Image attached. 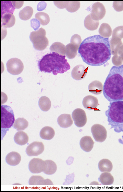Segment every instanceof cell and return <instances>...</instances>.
<instances>
[{"mask_svg":"<svg viewBox=\"0 0 123 192\" xmlns=\"http://www.w3.org/2000/svg\"><path fill=\"white\" fill-rule=\"evenodd\" d=\"M57 122L61 127L64 128L70 127L73 123L71 115L68 114L61 115L58 117Z\"/></svg>","mask_w":123,"mask_h":192,"instance_id":"obj_16","label":"cell"},{"mask_svg":"<svg viewBox=\"0 0 123 192\" xmlns=\"http://www.w3.org/2000/svg\"><path fill=\"white\" fill-rule=\"evenodd\" d=\"M88 89L91 93L96 95L100 94L102 91L100 82L96 80L92 82L89 84Z\"/></svg>","mask_w":123,"mask_h":192,"instance_id":"obj_32","label":"cell"},{"mask_svg":"<svg viewBox=\"0 0 123 192\" xmlns=\"http://www.w3.org/2000/svg\"><path fill=\"white\" fill-rule=\"evenodd\" d=\"M46 167V163L41 159L34 158L30 161L28 168L30 171L32 173L37 174L43 172Z\"/></svg>","mask_w":123,"mask_h":192,"instance_id":"obj_9","label":"cell"},{"mask_svg":"<svg viewBox=\"0 0 123 192\" xmlns=\"http://www.w3.org/2000/svg\"><path fill=\"white\" fill-rule=\"evenodd\" d=\"M12 4L15 8L19 9L20 8L23 6L24 1H12Z\"/></svg>","mask_w":123,"mask_h":192,"instance_id":"obj_43","label":"cell"},{"mask_svg":"<svg viewBox=\"0 0 123 192\" xmlns=\"http://www.w3.org/2000/svg\"><path fill=\"white\" fill-rule=\"evenodd\" d=\"M91 131L93 136L97 142H102L106 139L107 132L105 128L99 124H95L91 128Z\"/></svg>","mask_w":123,"mask_h":192,"instance_id":"obj_8","label":"cell"},{"mask_svg":"<svg viewBox=\"0 0 123 192\" xmlns=\"http://www.w3.org/2000/svg\"><path fill=\"white\" fill-rule=\"evenodd\" d=\"M105 112L110 129L117 133L123 132V101L111 102Z\"/></svg>","mask_w":123,"mask_h":192,"instance_id":"obj_4","label":"cell"},{"mask_svg":"<svg viewBox=\"0 0 123 192\" xmlns=\"http://www.w3.org/2000/svg\"><path fill=\"white\" fill-rule=\"evenodd\" d=\"M46 34L45 31L42 28L31 33L30 39L35 49L42 51L46 48L48 45L49 41L45 36Z\"/></svg>","mask_w":123,"mask_h":192,"instance_id":"obj_5","label":"cell"},{"mask_svg":"<svg viewBox=\"0 0 123 192\" xmlns=\"http://www.w3.org/2000/svg\"><path fill=\"white\" fill-rule=\"evenodd\" d=\"M84 24L85 27L87 29L90 31H94L97 29L99 22V21H95L92 19L90 14L85 18Z\"/></svg>","mask_w":123,"mask_h":192,"instance_id":"obj_21","label":"cell"},{"mask_svg":"<svg viewBox=\"0 0 123 192\" xmlns=\"http://www.w3.org/2000/svg\"><path fill=\"white\" fill-rule=\"evenodd\" d=\"M65 57V55L54 52L45 55L38 62L40 71L48 73L52 72L55 75L58 73H64L70 68Z\"/></svg>","mask_w":123,"mask_h":192,"instance_id":"obj_3","label":"cell"},{"mask_svg":"<svg viewBox=\"0 0 123 192\" xmlns=\"http://www.w3.org/2000/svg\"><path fill=\"white\" fill-rule=\"evenodd\" d=\"M106 13V10L103 5L97 2L94 3L92 6L90 15L94 20L98 21L102 19Z\"/></svg>","mask_w":123,"mask_h":192,"instance_id":"obj_11","label":"cell"},{"mask_svg":"<svg viewBox=\"0 0 123 192\" xmlns=\"http://www.w3.org/2000/svg\"><path fill=\"white\" fill-rule=\"evenodd\" d=\"M72 117L74 124L78 127L84 126L86 123L87 118L86 113L81 108H77L74 110L72 113Z\"/></svg>","mask_w":123,"mask_h":192,"instance_id":"obj_10","label":"cell"},{"mask_svg":"<svg viewBox=\"0 0 123 192\" xmlns=\"http://www.w3.org/2000/svg\"><path fill=\"white\" fill-rule=\"evenodd\" d=\"M98 179L102 184L105 185L111 184L114 181L113 176L111 173L108 172L102 173Z\"/></svg>","mask_w":123,"mask_h":192,"instance_id":"obj_27","label":"cell"},{"mask_svg":"<svg viewBox=\"0 0 123 192\" xmlns=\"http://www.w3.org/2000/svg\"><path fill=\"white\" fill-rule=\"evenodd\" d=\"M39 106L42 111H47L50 109L51 106V102L49 99L46 96L40 97L38 101Z\"/></svg>","mask_w":123,"mask_h":192,"instance_id":"obj_28","label":"cell"},{"mask_svg":"<svg viewBox=\"0 0 123 192\" xmlns=\"http://www.w3.org/2000/svg\"><path fill=\"white\" fill-rule=\"evenodd\" d=\"M21 160V156L18 153L12 152L6 155V163L11 166H15L20 163Z\"/></svg>","mask_w":123,"mask_h":192,"instance_id":"obj_18","label":"cell"},{"mask_svg":"<svg viewBox=\"0 0 123 192\" xmlns=\"http://www.w3.org/2000/svg\"><path fill=\"white\" fill-rule=\"evenodd\" d=\"M87 68H86L83 65H79L75 66L71 72V76L74 79L80 80L84 78L86 76Z\"/></svg>","mask_w":123,"mask_h":192,"instance_id":"obj_13","label":"cell"},{"mask_svg":"<svg viewBox=\"0 0 123 192\" xmlns=\"http://www.w3.org/2000/svg\"><path fill=\"white\" fill-rule=\"evenodd\" d=\"M98 32L102 37L105 38H108L111 35L112 29L108 24L103 23L100 25Z\"/></svg>","mask_w":123,"mask_h":192,"instance_id":"obj_29","label":"cell"},{"mask_svg":"<svg viewBox=\"0 0 123 192\" xmlns=\"http://www.w3.org/2000/svg\"><path fill=\"white\" fill-rule=\"evenodd\" d=\"M113 6L114 9L116 11H122L123 10V1H114Z\"/></svg>","mask_w":123,"mask_h":192,"instance_id":"obj_39","label":"cell"},{"mask_svg":"<svg viewBox=\"0 0 123 192\" xmlns=\"http://www.w3.org/2000/svg\"><path fill=\"white\" fill-rule=\"evenodd\" d=\"M44 150V146L42 142L35 141L27 146L25 151L29 156H36L42 154Z\"/></svg>","mask_w":123,"mask_h":192,"instance_id":"obj_12","label":"cell"},{"mask_svg":"<svg viewBox=\"0 0 123 192\" xmlns=\"http://www.w3.org/2000/svg\"><path fill=\"white\" fill-rule=\"evenodd\" d=\"M103 94L110 102L123 101V64L111 68L104 84Z\"/></svg>","mask_w":123,"mask_h":192,"instance_id":"obj_2","label":"cell"},{"mask_svg":"<svg viewBox=\"0 0 123 192\" xmlns=\"http://www.w3.org/2000/svg\"><path fill=\"white\" fill-rule=\"evenodd\" d=\"M35 17L40 21L41 24L43 25H47L50 21V18L48 15L43 12H37L35 14Z\"/></svg>","mask_w":123,"mask_h":192,"instance_id":"obj_34","label":"cell"},{"mask_svg":"<svg viewBox=\"0 0 123 192\" xmlns=\"http://www.w3.org/2000/svg\"><path fill=\"white\" fill-rule=\"evenodd\" d=\"M49 49L52 52H54L63 55L66 54L65 46L60 42H56L53 43L50 46Z\"/></svg>","mask_w":123,"mask_h":192,"instance_id":"obj_23","label":"cell"},{"mask_svg":"<svg viewBox=\"0 0 123 192\" xmlns=\"http://www.w3.org/2000/svg\"><path fill=\"white\" fill-rule=\"evenodd\" d=\"M122 138L123 141V135L122 136Z\"/></svg>","mask_w":123,"mask_h":192,"instance_id":"obj_45","label":"cell"},{"mask_svg":"<svg viewBox=\"0 0 123 192\" xmlns=\"http://www.w3.org/2000/svg\"><path fill=\"white\" fill-rule=\"evenodd\" d=\"M6 66L8 72L14 75L20 74L24 69L23 62L17 58H12L9 60L6 63Z\"/></svg>","mask_w":123,"mask_h":192,"instance_id":"obj_7","label":"cell"},{"mask_svg":"<svg viewBox=\"0 0 123 192\" xmlns=\"http://www.w3.org/2000/svg\"><path fill=\"white\" fill-rule=\"evenodd\" d=\"M45 161L46 163V167L43 172L48 175H51L54 174L57 169L56 163L53 161L50 160H47Z\"/></svg>","mask_w":123,"mask_h":192,"instance_id":"obj_31","label":"cell"},{"mask_svg":"<svg viewBox=\"0 0 123 192\" xmlns=\"http://www.w3.org/2000/svg\"><path fill=\"white\" fill-rule=\"evenodd\" d=\"M28 125V122L23 118H18L15 121L13 127L17 131L24 130Z\"/></svg>","mask_w":123,"mask_h":192,"instance_id":"obj_30","label":"cell"},{"mask_svg":"<svg viewBox=\"0 0 123 192\" xmlns=\"http://www.w3.org/2000/svg\"><path fill=\"white\" fill-rule=\"evenodd\" d=\"M81 39L80 36L76 34L72 36L70 40V43L79 47L81 44Z\"/></svg>","mask_w":123,"mask_h":192,"instance_id":"obj_38","label":"cell"},{"mask_svg":"<svg viewBox=\"0 0 123 192\" xmlns=\"http://www.w3.org/2000/svg\"><path fill=\"white\" fill-rule=\"evenodd\" d=\"M78 53L84 62L92 66L102 65L110 60L111 50L109 38L95 35L85 39L80 46Z\"/></svg>","mask_w":123,"mask_h":192,"instance_id":"obj_1","label":"cell"},{"mask_svg":"<svg viewBox=\"0 0 123 192\" xmlns=\"http://www.w3.org/2000/svg\"><path fill=\"white\" fill-rule=\"evenodd\" d=\"M47 6L46 3L44 1H41L39 2L37 4V9L38 11H42L46 8Z\"/></svg>","mask_w":123,"mask_h":192,"instance_id":"obj_42","label":"cell"},{"mask_svg":"<svg viewBox=\"0 0 123 192\" xmlns=\"http://www.w3.org/2000/svg\"><path fill=\"white\" fill-rule=\"evenodd\" d=\"M1 2V16L6 13L13 14L15 8L13 6L11 1H2Z\"/></svg>","mask_w":123,"mask_h":192,"instance_id":"obj_26","label":"cell"},{"mask_svg":"<svg viewBox=\"0 0 123 192\" xmlns=\"http://www.w3.org/2000/svg\"><path fill=\"white\" fill-rule=\"evenodd\" d=\"M14 139L15 142L20 145H23L28 142V137L26 133L23 131H19L15 135Z\"/></svg>","mask_w":123,"mask_h":192,"instance_id":"obj_19","label":"cell"},{"mask_svg":"<svg viewBox=\"0 0 123 192\" xmlns=\"http://www.w3.org/2000/svg\"><path fill=\"white\" fill-rule=\"evenodd\" d=\"M31 25L34 30L36 31L39 27L40 24L39 21L37 19L33 18L31 20Z\"/></svg>","mask_w":123,"mask_h":192,"instance_id":"obj_41","label":"cell"},{"mask_svg":"<svg viewBox=\"0 0 123 192\" xmlns=\"http://www.w3.org/2000/svg\"><path fill=\"white\" fill-rule=\"evenodd\" d=\"M122 44L121 39L117 37H112L110 41V47L111 49L119 47Z\"/></svg>","mask_w":123,"mask_h":192,"instance_id":"obj_37","label":"cell"},{"mask_svg":"<svg viewBox=\"0 0 123 192\" xmlns=\"http://www.w3.org/2000/svg\"><path fill=\"white\" fill-rule=\"evenodd\" d=\"M98 166L102 172H109L112 170L113 165L111 162L107 159H103L99 162Z\"/></svg>","mask_w":123,"mask_h":192,"instance_id":"obj_22","label":"cell"},{"mask_svg":"<svg viewBox=\"0 0 123 192\" xmlns=\"http://www.w3.org/2000/svg\"><path fill=\"white\" fill-rule=\"evenodd\" d=\"M1 40H2L6 37L7 34V30L6 28L1 26Z\"/></svg>","mask_w":123,"mask_h":192,"instance_id":"obj_44","label":"cell"},{"mask_svg":"<svg viewBox=\"0 0 123 192\" xmlns=\"http://www.w3.org/2000/svg\"><path fill=\"white\" fill-rule=\"evenodd\" d=\"M66 55L69 59L75 58L77 54V51L79 47L71 43H69L65 46Z\"/></svg>","mask_w":123,"mask_h":192,"instance_id":"obj_25","label":"cell"},{"mask_svg":"<svg viewBox=\"0 0 123 192\" xmlns=\"http://www.w3.org/2000/svg\"><path fill=\"white\" fill-rule=\"evenodd\" d=\"M82 104L85 108L89 110H95L98 105L97 98L92 95H88L84 98Z\"/></svg>","mask_w":123,"mask_h":192,"instance_id":"obj_14","label":"cell"},{"mask_svg":"<svg viewBox=\"0 0 123 192\" xmlns=\"http://www.w3.org/2000/svg\"><path fill=\"white\" fill-rule=\"evenodd\" d=\"M54 3L58 8L60 9H63L67 7L68 1H54Z\"/></svg>","mask_w":123,"mask_h":192,"instance_id":"obj_40","label":"cell"},{"mask_svg":"<svg viewBox=\"0 0 123 192\" xmlns=\"http://www.w3.org/2000/svg\"><path fill=\"white\" fill-rule=\"evenodd\" d=\"M15 21V17L13 14L6 13L1 16V26L6 28L11 27L14 25Z\"/></svg>","mask_w":123,"mask_h":192,"instance_id":"obj_17","label":"cell"},{"mask_svg":"<svg viewBox=\"0 0 123 192\" xmlns=\"http://www.w3.org/2000/svg\"><path fill=\"white\" fill-rule=\"evenodd\" d=\"M94 142L91 137L86 136L80 140V144L81 148L86 152L90 151L93 146Z\"/></svg>","mask_w":123,"mask_h":192,"instance_id":"obj_15","label":"cell"},{"mask_svg":"<svg viewBox=\"0 0 123 192\" xmlns=\"http://www.w3.org/2000/svg\"><path fill=\"white\" fill-rule=\"evenodd\" d=\"M15 121L13 111L9 106L1 105V130L6 131L12 126Z\"/></svg>","mask_w":123,"mask_h":192,"instance_id":"obj_6","label":"cell"},{"mask_svg":"<svg viewBox=\"0 0 123 192\" xmlns=\"http://www.w3.org/2000/svg\"><path fill=\"white\" fill-rule=\"evenodd\" d=\"M48 182L47 179H44L43 177L39 176H32L29 181L30 185H47Z\"/></svg>","mask_w":123,"mask_h":192,"instance_id":"obj_33","label":"cell"},{"mask_svg":"<svg viewBox=\"0 0 123 192\" xmlns=\"http://www.w3.org/2000/svg\"><path fill=\"white\" fill-rule=\"evenodd\" d=\"M55 134L54 129L49 126H45L41 130L40 135L41 138L46 140H50L52 138Z\"/></svg>","mask_w":123,"mask_h":192,"instance_id":"obj_20","label":"cell"},{"mask_svg":"<svg viewBox=\"0 0 123 192\" xmlns=\"http://www.w3.org/2000/svg\"><path fill=\"white\" fill-rule=\"evenodd\" d=\"M33 11V9L31 7L29 6H26L19 11V17L22 20H27L31 17Z\"/></svg>","mask_w":123,"mask_h":192,"instance_id":"obj_24","label":"cell"},{"mask_svg":"<svg viewBox=\"0 0 123 192\" xmlns=\"http://www.w3.org/2000/svg\"><path fill=\"white\" fill-rule=\"evenodd\" d=\"M80 3L79 1H68L66 9L70 12H76L79 8Z\"/></svg>","mask_w":123,"mask_h":192,"instance_id":"obj_35","label":"cell"},{"mask_svg":"<svg viewBox=\"0 0 123 192\" xmlns=\"http://www.w3.org/2000/svg\"><path fill=\"white\" fill-rule=\"evenodd\" d=\"M112 37H117L121 39L123 38V26L117 27L113 30Z\"/></svg>","mask_w":123,"mask_h":192,"instance_id":"obj_36","label":"cell"}]
</instances>
